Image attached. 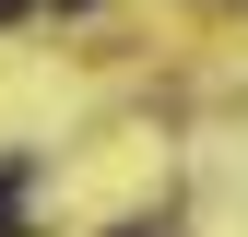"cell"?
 I'll return each instance as SVG.
<instances>
[{"label":"cell","instance_id":"2","mask_svg":"<svg viewBox=\"0 0 248 237\" xmlns=\"http://www.w3.org/2000/svg\"><path fill=\"white\" fill-rule=\"evenodd\" d=\"M12 12H24V0H0V24H12Z\"/></svg>","mask_w":248,"mask_h":237},{"label":"cell","instance_id":"1","mask_svg":"<svg viewBox=\"0 0 248 237\" xmlns=\"http://www.w3.org/2000/svg\"><path fill=\"white\" fill-rule=\"evenodd\" d=\"M0 237H24V166L0 154Z\"/></svg>","mask_w":248,"mask_h":237},{"label":"cell","instance_id":"3","mask_svg":"<svg viewBox=\"0 0 248 237\" xmlns=\"http://www.w3.org/2000/svg\"><path fill=\"white\" fill-rule=\"evenodd\" d=\"M118 237H142V225H118Z\"/></svg>","mask_w":248,"mask_h":237}]
</instances>
